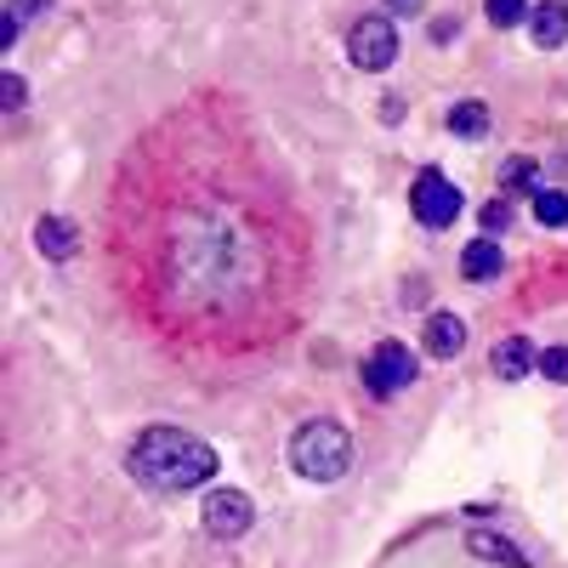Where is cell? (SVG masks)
I'll list each match as a JSON object with an SVG mask.
<instances>
[{
  "mask_svg": "<svg viewBox=\"0 0 568 568\" xmlns=\"http://www.w3.org/2000/svg\"><path fill=\"white\" fill-rule=\"evenodd\" d=\"M251 524H256V506H251L245 489H216V495H205V535H211V540H240Z\"/></svg>",
  "mask_w": 568,
  "mask_h": 568,
  "instance_id": "obj_6",
  "label": "cell"
},
{
  "mask_svg": "<svg viewBox=\"0 0 568 568\" xmlns=\"http://www.w3.org/2000/svg\"><path fill=\"white\" fill-rule=\"evenodd\" d=\"M529 40L540 45V52H557V45L568 40V7H557V0H540V7L529 12Z\"/></svg>",
  "mask_w": 568,
  "mask_h": 568,
  "instance_id": "obj_9",
  "label": "cell"
},
{
  "mask_svg": "<svg viewBox=\"0 0 568 568\" xmlns=\"http://www.w3.org/2000/svg\"><path fill=\"white\" fill-rule=\"evenodd\" d=\"M291 466L313 484H336L342 471L353 466V438L342 420H307L302 433L291 438Z\"/></svg>",
  "mask_w": 568,
  "mask_h": 568,
  "instance_id": "obj_2",
  "label": "cell"
},
{
  "mask_svg": "<svg viewBox=\"0 0 568 568\" xmlns=\"http://www.w3.org/2000/svg\"><path fill=\"white\" fill-rule=\"evenodd\" d=\"M387 7H393V12H420L426 0H387Z\"/></svg>",
  "mask_w": 568,
  "mask_h": 568,
  "instance_id": "obj_20",
  "label": "cell"
},
{
  "mask_svg": "<svg viewBox=\"0 0 568 568\" xmlns=\"http://www.w3.org/2000/svg\"><path fill=\"white\" fill-rule=\"evenodd\" d=\"M484 12H489V23L495 29H517V23H529V0H484Z\"/></svg>",
  "mask_w": 568,
  "mask_h": 568,
  "instance_id": "obj_15",
  "label": "cell"
},
{
  "mask_svg": "<svg viewBox=\"0 0 568 568\" xmlns=\"http://www.w3.org/2000/svg\"><path fill=\"white\" fill-rule=\"evenodd\" d=\"M500 267H506V256H500V240H489V233L460 251V273L466 278H500Z\"/></svg>",
  "mask_w": 568,
  "mask_h": 568,
  "instance_id": "obj_11",
  "label": "cell"
},
{
  "mask_svg": "<svg viewBox=\"0 0 568 568\" xmlns=\"http://www.w3.org/2000/svg\"><path fill=\"white\" fill-rule=\"evenodd\" d=\"M466 546L478 551L484 562H506V568H529V557H517V546H511V540H495V535H484V529H471V535H466Z\"/></svg>",
  "mask_w": 568,
  "mask_h": 568,
  "instance_id": "obj_12",
  "label": "cell"
},
{
  "mask_svg": "<svg viewBox=\"0 0 568 568\" xmlns=\"http://www.w3.org/2000/svg\"><path fill=\"white\" fill-rule=\"evenodd\" d=\"M506 182H517V187H524V182H535L529 160H511V165H506Z\"/></svg>",
  "mask_w": 568,
  "mask_h": 568,
  "instance_id": "obj_19",
  "label": "cell"
},
{
  "mask_svg": "<svg viewBox=\"0 0 568 568\" xmlns=\"http://www.w3.org/2000/svg\"><path fill=\"white\" fill-rule=\"evenodd\" d=\"M540 375H546V382H557V387H568V347H546L540 353Z\"/></svg>",
  "mask_w": 568,
  "mask_h": 568,
  "instance_id": "obj_16",
  "label": "cell"
},
{
  "mask_svg": "<svg viewBox=\"0 0 568 568\" xmlns=\"http://www.w3.org/2000/svg\"><path fill=\"white\" fill-rule=\"evenodd\" d=\"M535 222L562 227L568 222V194H557V187H535Z\"/></svg>",
  "mask_w": 568,
  "mask_h": 568,
  "instance_id": "obj_14",
  "label": "cell"
},
{
  "mask_svg": "<svg viewBox=\"0 0 568 568\" xmlns=\"http://www.w3.org/2000/svg\"><path fill=\"white\" fill-rule=\"evenodd\" d=\"M449 131L455 136H484L489 131V109L484 103H455L449 109Z\"/></svg>",
  "mask_w": 568,
  "mask_h": 568,
  "instance_id": "obj_13",
  "label": "cell"
},
{
  "mask_svg": "<svg viewBox=\"0 0 568 568\" xmlns=\"http://www.w3.org/2000/svg\"><path fill=\"white\" fill-rule=\"evenodd\" d=\"M506 222H511V211H506V200H495V205H484V233H506Z\"/></svg>",
  "mask_w": 568,
  "mask_h": 568,
  "instance_id": "obj_17",
  "label": "cell"
},
{
  "mask_svg": "<svg viewBox=\"0 0 568 568\" xmlns=\"http://www.w3.org/2000/svg\"><path fill=\"white\" fill-rule=\"evenodd\" d=\"M125 466H131L136 484H149L160 495H187V489L216 478V449L194 433H182V426H149V433L131 444Z\"/></svg>",
  "mask_w": 568,
  "mask_h": 568,
  "instance_id": "obj_1",
  "label": "cell"
},
{
  "mask_svg": "<svg viewBox=\"0 0 568 568\" xmlns=\"http://www.w3.org/2000/svg\"><path fill=\"white\" fill-rule=\"evenodd\" d=\"M489 364H495L500 382H524V375H535V369H540V353H535L524 336H506V342H495Z\"/></svg>",
  "mask_w": 568,
  "mask_h": 568,
  "instance_id": "obj_7",
  "label": "cell"
},
{
  "mask_svg": "<svg viewBox=\"0 0 568 568\" xmlns=\"http://www.w3.org/2000/svg\"><path fill=\"white\" fill-rule=\"evenodd\" d=\"M460 187L444 176V171H420L415 182H409V211L420 216V227H449L455 216H460Z\"/></svg>",
  "mask_w": 568,
  "mask_h": 568,
  "instance_id": "obj_4",
  "label": "cell"
},
{
  "mask_svg": "<svg viewBox=\"0 0 568 568\" xmlns=\"http://www.w3.org/2000/svg\"><path fill=\"white\" fill-rule=\"evenodd\" d=\"M460 347H466V324L455 313H433V318H426V353H433V358H455Z\"/></svg>",
  "mask_w": 568,
  "mask_h": 568,
  "instance_id": "obj_10",
  "label": "cell"
},
{
  "mask_svg": "<svg viewBox=\"0 0 568 568\" xmlns=\"http://www.w3.org/2000/svg\"><path fill=\"white\" fill-rule=\"evenodd\" d=\"M347 58H353V69H364V74L393 69V58H398V29H393V18H358V23L347 29Z\"/></svg>",
  "mask_w": 568,
  "mask_h": 568,
  "instance_id": "obj_3",
  "label": "cell"
},
{
  "mask_svg": "<svg viewBox=\"0 0 568 568\" xmlns=\"http://www.w3.org/2000/svg\"><path fill=\"white\" fill-rule=\"evenodd\" d=\"M415 353L404 347V342H382L369 358H364V387L375 393V398H398L409 382H415Z\"/></svg>",
  "mask_w": 568,
  "mask_h": 568,
  "instance_id": "obj_5",
  "label": "cell"
},
{
  "mask_svg": "<svg viewBox=\"0 0 568 568\" xmlns=\"http://www.w3.org/2000/svg\"><path fill=\"white\" fill-rule=\"evenodd\" d=\"M34 245H40V256L69 262V256L80 251V227H74L69 216H40V222H34Z\"/></svg>",
  "mask_w": 568,
  "mask_h": 568,
  "instance_id": "obj_8",
  "label": "cell"
},
{
  "mask_svg": "<svg viewBox=\"0 0 568 568\" xmlns=\"http://www.w3.org/2000/svg\"><path fill=\"white\" fill-rule=\"evenodd\" d=\"M23 98H29V85H23V74H7V109H23Z\"/></svg>",
  "mask_w": 568,
  "mask_h": 568,
  "instance_id": "obj_18",
  "label": "cell"
}]
</instances>
